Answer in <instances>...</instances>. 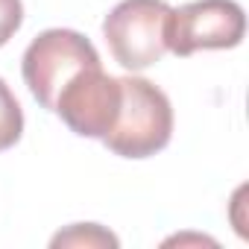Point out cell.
Wrapping results in <instances>:
<instances>
[{"label":"cell","instance_id":"cell-8","mask_svg":"<svg viewBox=\"0 0 249 249\" xmlns=\"http://www.w3.org/2000/svg\"><path fill=\"white\" fill-rule=\"evenodd\" d=\"M24 24V3L21 0H0V47H3Z\"/></svg>","mask_w":249,"mask_h":249},{"label":"cell","instance_id":"cell-6","mask_svg":"<svg viewBox=\"0 0 249 249\" xmlns=\"http://www.w3.org/2000/svg\"><path fill=\"white\" fill-rule=\"evenodd\" d=\"M24 132V111L21 103L15 100L12 88L0 79V153L15 147Z\"/></svg>","mask_w":249,"mask_h":249},{"label":"cell","instance_id":"cell-5","mask_svg":"<svg viewBox=\"0 0 249 249\" xmlns=\"http://www.w3.org/2000/svg\"><path fill=\"white\" fill-rule=\"evenodd\" d=\"M120 79L108 76L103 65L79 71L56 97L53 111L68 123V129L82 138H106L120 111Z\"/></svg>","mask_w":249,"mask_h":249},{"label":"cell","instance_id":"cell-7","mask_svg":"<svg viewBox=\"0 0 249 249\" xmlns=\"http://www.w3.org/2000/svg\"><path fill=\"white\" fill-rule=\"evenodd\" d=\"M50 246H117V237L111 231H106L97 223H76L68 231H59Z\"/></svg>","mask_w":249,"mask_h":249},{"label":"cell","instance_id":"cell-3","mask_svg":"<svg viewBox=\"0 0 249 249\" xmlns=\"http://www.w3.org/2000/svg\"><path fill=\"white\" fill-rule=\"evenodd\" d=\"M170 6L164 0H120L106 15L103 36L117 65L126 71H144L167 53L164 24Z\"/></svg>","mask_w":249,"mask_h":249},{"label":"cell","instance_id":"cell-2","mask_svg":"<svg viewBox=\"0 0 249 249\" xmlns=\"http://www.w3.org/2000/svg\"><path fill=\"white\" fill-rule=\"evenodd\" d=\"M103 65L97 47L76 30H44L24 50V82L30 94L53 111L59 91L85 68Z\"/></svg>","mask_w":249,"mask_h":249},{"label":"cell","instance_id":"cell-4","mask_svg":"<svg viewBox=\"0 0 249 249\" xmlns=\"http://www.w3.org/2000/svg\"><path fill=\"white\" fill-rule=\"evenodd\" d=\"M246 15L234 0H194L170 9L164 24V44L176 56L199 50H229L243 41Z\"/></svg>","mask_w":249,"mask_h":249},{"label":"cell","instance_id":"cell-1","mask_svg":"<svg viewBox=\"0 0 249 249\" xmlns=\"http://www.w3.org/2000/svg\"><path fill=\"white\" fill-rule=\"evenodd\" d=\"M120 111L103 144L123 159H150L170 144L173 106L167 94L144 76H120Z\"/></svg>","mask_w":249,"mask_h":249}]
</instances>
